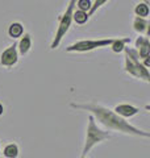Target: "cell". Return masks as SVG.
<instances>
[{"instance_id": "9", "label": "cell", "mask_w": 150, "mask_h": 158, "mask_svg": "<svg viewBox=\"0 0 150 158\" xmlns=\"http://www.w3.org/2000/svg\"><path fill=\"white\" fill-rule=\"evenodd\" d=\"M31 49H32V37L31 34L25 33L21 36V40L17 44V52L20 56H27L31 52Z\"/></svg>"}, {"instance_id": "17", "label": "cell", "mask_w": 150, "mask_h": 158, "mask_svg": "<svg viewBox=\"0 0 150 158\" xmlns=\"http://www.w3.org/2000/svg\"><path fill=\"white\" fill-rule=\"evenodd\" d=\"M107 2H108V0H95V2L92 3V6H91V9L88 11V16H92V15L96 12L100 7H103Z\"/></svg>"}, {"instance_id": "4", "label": "cell", "mask_w": 150, "mask_h": 158, "mask_svg": "<svg viewBox=\"0 0 150 158\" xmlns=\"http://www.w3.org/2000/svg\"><path fill=\"white\" fill-rule=\"evenodd\" d=\"M75 3H77V0H70L66 9H65V12L62 16H59V20H58V28L56 31V36H54L52 44H50V49L54 50V49H57L59 46V44H61L62 38L66 36V33L69 32L70 27H71L73 24V13L75 11Z\"/></svg>"}, {"instance_id": "15", "label": "cell", "mask_w": 150, "mask_h": 158, "mask_svg": "<svg viewBox=\"0 0 150 158\" xmlns=\"http://www.w3.org/2000/svg\"><path fill=\"white\" fill-rule=\"evenodd\" d=\"M149 12H150V9H149V4L148 3H138L136 8H134V13H136V16L138 17H144V19H146L149 16Z\"/></svg>"}, {"instance_id": "12", "label": "cell", "mask_w": 150, "mask_h": 158, "mask_svg": "<svg viewBox=\"0 0 150 158\" xmlns=\"http://www.w3.org/2000/svg\"><path fill=\"white\" fill-rule=\"evenodd\" d=\"M8 34H9V37L13 38V40L21 37L24 34L23 24L21 23H12L11 25H9V28H8Z\"/></svg>"}, {"instance_id": "19", "label": "cell", "mask_w": 150, "mask_h": 158, "mask_svg": "<svg viewBox=\"0 0 150 158\" xmlns=\"http://www.w3.org/2000/svg\"><path fill=\"white\" fill-rule=\"evenodd\" d=\"M142 2H144V3H148V4H149V0H142Z\"/></svg>"}, {"instance_id": "3", "label": "cell", "mask_w": 150, "mask_h": 158, "mask_svg": "<svg viewBox=\"0 0 150 158\" xmlns=\"http://www.w3.org/2000/svg\"><path fill=\"white\" fill-rule=\"evenodd\" d=\"M111 135L108 132L100 129L96 124V120L94 118L92 115L88 116V125L86 131V140H84V146L82 150V156H87V153L91 152L92 148H95L100 142L109 140Z\"/></svg>"}, {"instance_id": "1", "label": "cell", "mask_w": 150, "mask_h": 158, "mask_svg": "<svg viewBox=\"0 0 150 158\" xmlns=\"http://www.w3.org/2000/svg\"><path fill=\"white\" fill-rule=\"evenodd\" d=\"M70 107L75 108V110L88 111L94 116L95 120H98V123H100L103 127H106L108 131L120 132V133H124V135H131V136H137V137H145V138L150 137L149 132L138 129L134 125L129 124L125 118L120 117L117 113H115L113 110H109V108L104 107L102 104H95V103H87V104L71 103Z\"/></svg>"}, {"instance_id": "11", "label": "cell", "mask_w": 150, "mask_h": 158, "mask_svg": "<svg viewBox=\"0 0 150 158\" xmlns=\"http://www.w3.org/2000/svg\"><path fill=\"white\" fill-rule=\"evenodd\" d=\"M131 42V37H119V38H115L113 42L111 44V48H112V52L113 53H121L124 52L125 46H127V44Z\"/></svg>"}, {"instance_id": "14", "label": "cell", "mask_w": 150, "mask_h": 158, "mask_svg": "<svg viewBox=\"0 0 150 158\" xmlns=\"http://www.w3.org/2000/svg\"><path fill=\"white\" fill-rule=\"evenodd\" d=\"M3 156L7 158H17L19 157V146L17 144H8L6 148L3 149Z\"/></svg>"}, {"instance_id": "8", "label": "cell", "mask_w": 150, "mask_h": 158, "mask_svg": "<svg viewBox=\"0 0 150 158\" xmlns=\"http://www.w3.org/2000/svg\"><path fill=\"white\" fill-rule=\"evenodd\" d=\"M113 112L117 113V115L123 118H131L133 116H136L140 112V110L137 107L131 106V104H119V106L115 107Z\"/></svg>"}, {"instance_id": "13", "label": "cell", "mask_w": 150, "mask_h": 158, "mask_svg": "<svg viewBox=\"0 0 150 158\" xmlns=\"http://www.w3.org/2000/svg\"><path fill=\"white\" fill-rule=\"evenodd\" d=\"M88 20H90V16H88L87 12L81 11V9L74 11V13H73V21H75L78 25H83V24H86Z\"/></svg>"}, {"instance_id": "2", "label": "cell", "mask_w": 150, "mask_h": 158, "mask_svg": "<svg viewBox=\"0 0 150 158\" xmlns=\"http://www.w3.org/2000/svg\"><path fill=\"white\" fill-rule=\"evenodd\" d=\"M125 59H124V70L127 74L132 75L137 79L150 83V73L149 69L142 65V62L138 59V54L136 49H131L125 46L124 49Z\"/></svg>"}, {"instance_id": "18", "label": "cell", "mask_w": 150, "mask_h": 158, "mask_svg": "<svg viewBox=\"0 0 150 158\" xmlns=\"http://www.w3.org/2000/svg\"><path fill=\"white\" fill-rule=\"evenodd\" d=\"M3 112H4V107H3V104H0V116L3 115Z\"/></svg>"}, {"instance_id": "10", "label": "cell", "mask_w": 150, "mask_h": 158, "mask_svg": "<svg viewBox=\"0 0 150 158\" xmlns=\"http://www.w3.org/2000/svg\"><path fill=\"white\" fill-rule=\"evenodd\" d=\"M133 29L138 34H145V37H149V21L146 19L136 16L133 20Z\"/></svg>"}, {"instance_id": "7", "label": "cell", "mask_w": 150, "mask_h": 158, "mask_svg": "<svg viewBox=\"0 0 150 158\" xmlns=\"http://www.w3.org/2000/svg\"><path fill=\"white\" fill-rule=\"evenodd\" d=\"M136 50L138 54V58H148L150 57V41L149 37L145 36H140L136 40Z\"/></svg>"}, {"instance_id": "16", "label": "cell", "mask_w": 150, "mask_h": 158, "mask_svg": "<svg viewBox=\"0 0 150 158\" xmlns=\"http://www.w3.org/2000/svg\"><path fill=\"white\" fill-rule=\"evenodd\" d=\"M75 6L78 7V9H81V11H84L87 12L91 9V6H92V2L91 0H78L77 3H75Z\"/></svg>"}, {"instance_id": "20", "label": "cell", "mask_w": 150, "mask_h": 158, "mask_svg": "<svg viewBox=\"0 0 150 158\" xmlns=\"http://www.w3.org/2000/svg\"><path fill=\"white\" fill-rule=\"evenodd\" d=\"M81 158H87V157L86 156H81Z\"/></svg>"}, {"instance_id": "6", "label": "cell", "mask_w": 150, "mask_h": 158, "mask_svg": "<svg viewBox=\"0 0 150 158\" xmlns=\"http://www.w3.org/2000/svg\"><path fill=\"white\" fill-rule=\"evenodd\" d=\"M19 62V52H17V44L8 46L6 50H3L0 56V65L4 67H13Z\"/></svg>"}, {"instance_id": "5", "label": "cell", "mask_w": 150, "mask_h": 158, "mask_svg": "<svg viewBox=\"0 0 150 158\" xmlns=\"http://www.w3.org/2000/svg\"><path fill=\"white\" fill-rule=\"evenodd\" d=\"M115 38H98V40H81L71 44L66 48L67 53H87L92 52L95 49H103L111 46Z\"/></svg>"}]
</instances>
